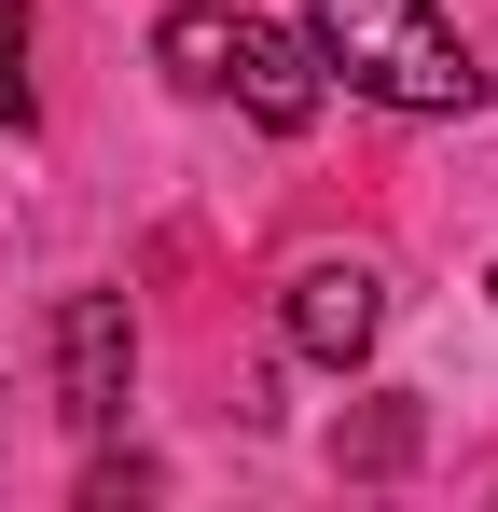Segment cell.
<instances>
[{
	"label": "cell",
	"mask_w": 498,
	"mask_h": 512,
	"mask_svg": "<svg viewBox=\"0 0 498 512\" xmlns=\"http://www.w3.org/2000/svg\"><path fill=\"white\" fill-rule=\"evenodd\" d=\"M305 42H319L332 84L374 97V111H471V97H485L471 42H457L429 0H319V14H305Z\"/></svg>",
	"instance_id": "6da1fadb"
},
{
	"label": "cell",
	"mask_w": 498,
	"mask_h": 512,
	"mask_svg": "<svg viewBox=\"0 0 498 512\" xmlns=\"http://www.w3.org/2000/svg\"><path fill=\"white\" fill-rule=\"evenodd\" d=\"M153 56L180 70V84H236V97H249V125H277V139H305V125H319V97H332V70H319V42H305V28L208 14V0H180V14H166Z\"/></svg>",
	"instance_id": "7a4b0ae2"
},
{
	"label": "cell",
	"mask_w": 498,
	"mask_h": 512,
	"mask_svg": "<svg viewBox=\"0 0 498 512\" xmlns=\"http://www.w3.org/2000/svg\"><path fill=\"white\" fill-rule=\"evenodd\" d=\"M125 374H139L125 291H70V305H56V416H70V429H111V416H125Z\"/></svg>",
	"instance_id": "3957f363"
},
{
	"label": "cell",
	"mask_w": 498,
	"mask_h": 512,
	"mask_svg": "<svg viewBox=\"0 0 498 512\" xmlns=\"http://www.w3.org/2000/svg\"><path fill=\"white\" fill-rule=\"evenodd\" d=\"M374 333H388V277H374L360 250H332V263H305V277H291V346H305V360H332V374H346Z\"/></svg>",
	"instance_id": "277c9868"
},
{
	"label": "cell",
	"mask_w": 498,
	"mask_h": 512,
	"mask_svg": "<svg viewBox=\"0 0 498 512\" xmlns=\"http://www.w3.org/2000/svg\"><path fill=\"white\" fill-rule=\"evenodd\" d=\"M0 125H28V0H0Z\"/></svg>",
	"instance_id": "5b68a950"
},
{
	"label": "cell",
	"mask_w": 498,
	"mask_h": 512,
	"mask_svg": "<svg viewBox=\"0 0 498 512\" xmlns=\"http://www.w3.org/2000/svg\"><path fill=\"white\" fill-rule=\"evenodd\" d=\"M153 485H166L153 457H97V485H83V499H97V512H125V499H153Z\"/></svg>",
	"instance_id": "8992f818"
}]
</instances>
